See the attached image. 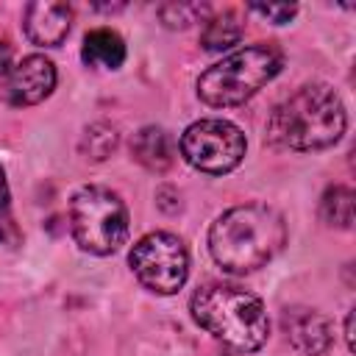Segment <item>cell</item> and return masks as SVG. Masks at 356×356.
<instances>
[{
	"label": "cell",
	"instance_id": "1",
	"mask_svg": "<svg viewBox=\"0 0 356 356\" xmlns=\"http://www.w3.org/2000/svg\"><path fill=\"white\" fill-rule=\"evenodd\" d=\"M286 245L284 217L264 203L222 211L209 228V253L225 273H253L270 264Z\"/></svg>",
	"mask_w": 356,
	"mask_h": 356
},
{
	"label": "cell",
	"instance_id": "2",
	"mask_svg": "<svg viewBox=\"0 0 356 356\" xmlns=\"http://www.w3.org/2000/svg\"><path fill=\"white\" fill-rule=\"evenodd\" d=\"M348 111L325 83H306L281 100L267 120V139L281 150H325L342 139Z\"/></svg>",
	"mask_w": 356,
	"mask_h": 356
},
{
	"label": "cell",
	"instance_id": "3",
	"mask_svg": "<svg viewBox=\"0 0 356 356\" xmlns=\"http://www.w3.org/2000/svg\"><path fill=\"white\" fill-rule=\"evenodd\" d=\"M189 312L203 331L239 353L259 350L270 337V317L264 303L236 284L211 281L197 286L189 300Z\"/></svg>",
	"mask_w": 356,
	"mask_h": 356
},
{
	"label": "cell",
	"instance_id": "4",
	"mask_svg": "<svg viewBox=\"0 0 356 356\" xmlns=\"http://www.w3.org/2000/svg\"><path fill=\"white\" fill-rule=\"evenodd\" d=\"M284 67V53L275 44H248L217 64H211L197 78V97L211 108H231L250 100L264 89Z\"/></svg>",
	"mask_w": 356,
	"mask_h": 356
},
{
	"label": "cell",
	"instance_id": "5",
	"mask_svg": "<svg viewBox=\"0 0 356 356\" xmlns=\"http://www.w3.org/2000/svg\"><path fill=\"white\" fill-rule=\"evenodd\" d=\"M70 231L81 250L92 256H111L128 242V206L108 186H81L70 197Z\"/></svg>",
	"mask_w": 356,
	"mask_h": 356
},
{
	"label": "cell",
	"instance_id": "6",
	"mask_svg": "<svg viewBox=\"0 0 356 356\" xmlns=\"http://www.w3.org/2000/svg\"><path fill=\"white\" fill-rule=\"evenodd\" d=\"M128 264L136 281L156 295H175L189 278V250L172 231H150L136 239Z\"/></svg>",
	"mask_w": 356,
	"mask_h": 356
},
{
	"label": "cell",
	"instance_id": "7",
	"mask_svg": "<svg viewBox=\"0 0 356 356\" xmlns=\"http://www.w3.org/2000/svg\"><path fill=\"white\" fill-rule=\"evenodd\" d=\"M178 147L189 167L206 175H225L242 164L248 142L239 125L220 120V117H206V120L192 122L181 134Z\"/></svg>",
	"mask_w": 356,
	"mask_h": 356
},
{
	"label": "cell",
	"instance_id": "8",
	"mask_svg": "<svg viewBox=\"0 0 356 356\" xmlns=\"http://www.w3.org/2000/svg\"><path fill=\"white\" fill-rule=\"evenodd\" d=\"M56 78H58L56 64L47 56H39V53L25 56L19 64H14V70L8 75V86H6L8 103L17 108L42 103L56 89Z\"/></svg>",
	"mask_w": 356,
	"mask_h": 356
},
{
	"label": "cell",
	"instance_id": "9",
	"mask_svg": "<svg viewBox=\"0 0 356 356\" xmlns=\"http://www.w3.org/2000/svg\"><path fill=\"white\" fill-rule=\"evenodd\" d=\"M72 28V8L67 3H28L22 14L25 36L39 47H58Z\"/></svg>",
	"mask_w": 356,
	"mask_h": 356
},
{
	"label": "cell",
	"instance_id": "10",
	"mask_svg": "<svg viewBox=\"0 0 356 356\" xmlns=\"http://www.w3.org/2000/svg\"><path fill=\"white\" fill-rule=\"evenodd\" d=\"M284 328L292 345L309 356H320L331 348V325L320 312L295 309L284 317Z\"/></svg>",
	"mask_w": 356,
	"mask_h": 356
},
{
	"label": "cell",
	"instance_id": "11",
	"mask_svg": "<svg viewBox=\"0 0 356 356\" xmlns=\"http://www.w3.org/2000/svg\"><path fill=\"white\" fill-rule=\"evenodd\" d=\"M131 153L134 159L150 170V172H164L172 167L175 161V145H172V136L159 128V125H145L134 134L131 139Z\"/></svg>",
	"mask_w": 356,
	"mask_h": 356
},
{
	"label": "cell",
	"instance_id": "12",
	"mask_svg": "<svg viewBox=\"0 0 356 356\" xmlns=\"http://www.w3.org/2000/svg\"><path fill=\"white\" fill-rule=\"evenodd\" d=\"M81 58L89 67H100V70H120L125 61V42L117 31L111 28H95L83 36V47H81Z\"/></svg>",
	"mask_w": 356,
	"mask_h": 356
},
{
	"label": "cell",
	"instance_id": "13",
	"mask_svg": "<svg viewBox=\"0 0 356 356\" xmlns=\"http://www.w3.org/2000/svg\"><path fill=\"white\" fill-rule=\"evenodd\" d=\"M242 33H245L242 14L234 11V8H225V11H220V14H214L203 22L200 44L206 50H228V47L239 44Z\"/></svg>",
	"mask_w": 356,
	"mask_h": 356
},
{
	"label": "cell",
	"instance_id": "14",
	"mask_svg": "<svg viewBox=\"0 0 356 356\" xmlns=\"http://www.w3.org/2000/svg\"><path fill=\"white\" fill-rule=\"evenodd\" d=\"M320 217L334 228H350L353 225V189L345 184L328 186L320 200Z\"/></svg>",
	"mask_w": 356,
	"mask_h": 356
},
{
	"label": "cell",
	"instance_id": "15",
	"mask_svg": "<svg viewBox=\"0 0 356 356\" xmlns=\"http://www.w3.org/2000/svg\"><path fill=\"white\" fill-rule=\"evenodd\" d=\"M159 17L164 22V28H172V31H184L195 22H206L209 19V6H200V3H164L159 6Z\"/></svg>",
	"mask_w": 356,
	"mask_h": 356
},
{
	"label": "cell",
	"instance_id": "16",
	"mask_svg": "<svg viewBox=\"0 0 356 356\" xmlns=\"http://www.w3.org/2000/svg\"><path fill=\"white\" fill-rule=\"evenodd\" d=\"M117 147V131L106 122H97L92 128H86L83 134V142H81V153L86 159H95V161H103L106 156H111Z\"/></svg>",
	"mask_w": 356,
	"mask_h": 356
},
{
	"label": "cell",
	"instance_id": "17",
	"mask_svg": "<svg viewBox=\"0 0 356 356\" xmlns=\"http://www.w3.org/2000/svg\"><path fill=\"white\" fill-rule=\"evenodd\" d=\"M22 239L14 211H11V192H8V181H6V170L0 167V245L6 248H17Z\"/></svg>",
	"mask_w": 356,
	"mask_h": 356
},
{
	"label": "cell",
	"instance_id": "18",
	"mask_svg": "<svg viewBox=\"0 0 356 356\" xmlns=\"http://www.w3.org/2000/svg\"><path fill=\"white\" fill-rule=\"evenodd\" d=\"M253 14H259V17H264V19H270L273 25H284V22H289L295 14H298V6L295 3H250L248 6Z\"/></svg>",
	"mask_w": 356,
	"mask_h": 356
},
{
	"label": "cell",
	"instance_id": "19",
	"mask_svg": "<svg viewBox=\"0 0 356 356\" xmlns=\"http://www.w3.org/2000/svg\"><path fill=\"white\" fill-rule=\"evenodd\" d=\"M14 70V53H11V44L0 39V81H6Z\"/></svg>",
	"mask_w": 356,
	"mask_h": 356
},
{
	"label": "cell",
	"instance_id": "20",
	"mask_svg": "<svg viewBox=\"0 0 356 356\" xmlns=\"http://www.w3.org/2000/svg\"><path fill=\"white\" fill-rule=\"evenodd\" d=\"M345 339H348V348L353 350V312H348L345 317Z\"/></svg>",
	"mask_w": 356,
	"mask_h": 356
}]
</instances>
